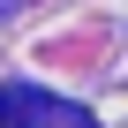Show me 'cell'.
<instances>
[{
    "label": "cell",
    "mask_w": 128,
    "mask_h": 128,
    "mask_svg": "<svg viewBox=\"0 0 128 128\" xmlns=\"http://www.w3.org/2000/svg\"><path fill=\"white\" fill-rule=\"evenodd\" d=\"M0 128H98V120L68 98L30 90V83H0Z\"/></svg>",
    "instance_id": "6da1fadb"
}]
</instances>
